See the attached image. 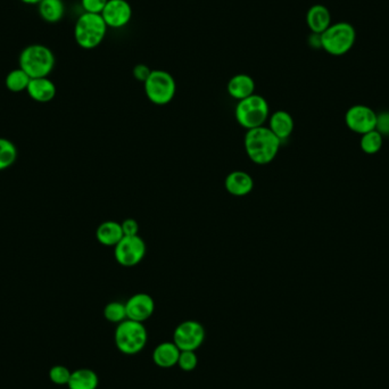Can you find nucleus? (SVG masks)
Listing matches in <instances>:
<instances>
[{
    "mask_svg": "<svg viewBox=\"0 0 389 389\" xmlns=\"http://www.w3.org/2000/svg\"><path fill=\"white\" fill-rule=\"evenodd\" d=\"M181 350L173 341H164L153 350V361L159 368L170 369L178 365Z\"/></svg>",
    "mask_w": 389,
    "mask_h": 389,
    "instance_id": "obj_17",
    "label": "nucleus"
},
{
    "mask_svg": "<svg viewBox=\"0 0 389 389\" xmlns=\"http://www.w3.org/2000/svg\"><path fill=\"white\" fill-rule=\"evenodd\" d=\"M270 114L269 103L258 93L239 100L235 110L237 123L247 131L265 126Z\"/></svg>",
    "mask_w": 389,
    "mask_h": 389,
    "instance_id": "obj_4",
    "label": "nucleus"
},
{
    "mask_svg": "<svg viewBox=\"0 0 389 389\" xmlns=\"http://www.w3.org/2000/svg\"><path fill=\"white\" fill-rule=\"evenodd\" d=\"M100 15L107 27L122 29L131 21L132 7L128 0H108Z\"/></svg>",
    "mask_w": 389,
    "mask_h": 389,
    "instance_id": "obj_10",
    "label": "nucleus"
},
{
    "mask_svg": "<svg viewBox=\"0 0 389 389\" xmlns=\"http://www.w3.org/2000/svg\"><path fill=\"white\" fill-rule=\"evenodd\" d=\"M107 29L100 14L84 13L75 23V41L79 47L86 51L97 48L105 39Z\"/></svg>",
    "mask_w": 389,
    "mask_h": 389,
    "instance_id": "obj_3",
    "label": "nucleus"
},
{
    "mask_svg": "<svg viewBox=\"0 0 389 389\" xmlns=\"http://www.w3.org/2000/svg\"><path fill=\"white\" fill-rule=\"evenodd\" d=\"M30 81V77L21 67H18V69L12 70L7 74L6 79H5V86L12 93H22L27 89Z\"/></svg>",
    "mask_w": 389,
    "mask_h": 389,
    "instance_id": "obj_22",
    "label": "nucleus"
},
{
    "mask_svg": "<svg viewBox=\"0 0 389 389\" xmlns=\"http://www.w3.org/2000/svg\"><path fill=\"white\" fill-rule=\"evenodd\" d=\"M268 128L280 139V141L286 140L291 137L295 128L293 117L286 111H277L270 114L268 120Z\"/></svg>",
    "mask_w": 389,
    "mask_h": 389,
    "instance_id": "obj_16",
    "label": "nucleus"
},
{
    "mask_svg": "<svg viewBox=\"0 0 389 389\" xmlns=\"http://www.w3.org/2000/svg\"><path fill=\"white\" fill-rule=\"evenodd\" d=\"M376 130H377L381 136H389V112H383L381 115H377Z\"/></svg>",
    "mask_w": 389,
    "mask_h": 389,
    "instance_id": "obj_31",
    "label": "nucleus"
},
{
    "mask_svg": "<svg viewBox=\"0 0 389 389\" xmlns=\"http://www.w3.org/2000/svg\"><path fill=\"white\" fill-rule=\"evenodd\" d=\"M56 86L48 78L31 79L27 93L38 103H49L56 96Z\"/></svg>",
    "mask_w": 389,
    "mask_h": 389,
    "instance_id": "obj_18",
    "label": "nucleus"
},
{
    "mask_svg": "<svg viewBox=\"0 0 389 389\" xmlns=\"http://www.w3.org/2000/svg\"><path fill=\"white\" fill-rule=\"evenodd\" d=\"M198 357L194 350H181L179 360H178V367L183 371L190 372L197 368Z\"/></svg>",
    "mask_w": 389,
    "mask_h": 389,
    "instance_id": "obj_27",
    "label": "nucleus"
},
{
    "mask_svg": "<svg viewBox=\"0 0 389 389\" xmlns=\"http://www.w3.org/2000/svg\"><path fill=\"white\" fill-rule=\"evenodd\" d=\"M152 71H153V70L150 69V66L146 65V64H137V65L133 67V70H132V74H133V78H135L137 81L145 84L148 77H150V73H152Z\"/></svg>",
    "mask_w": 389,
    "mask_h": 389,
    "instance_id": "obj_30",
    "label": "nucleus"
},
{
    "mask_svg": "<svg viewBox=\"0 0 389 389\" xmlns=\"http://www.w3.org/2000/svg\"><path fill=\"white\" fill-rule=\"evenodd\" d=\"M145 93L154 105L170 104L177 93V82L173 75L164 70H153L144 84Z\"/></svg>",
    "mask_w": 389,
    "mask_h": 389,
    "instance_id": "obj_7",
    "label": "nucleus"
},
{
    "mask_svg": "<svg viewBox=\"0 0 389 389\" xmlns=\"http://www.w3.org/2000/svg\"><path fill=\"white\" fill-rule=\"evenodd\" d=\"M225 190L235 197H245L254 189V179L245 171H232L225 180Z\"/></svg>",
    "mask_w": 389,
    "mask_h": 389,
    "instance_id": "obj_13",
    "label": "nucleus"
},
{
    "mask_svg": "<svg viewBox=\"0 0 389 389\" xmlns=\"http://www.w3.org/2000/svg\"><path fill=\"white\" fill-rule=\"evenodd\" d=\"M345 120L352 131L364 135L367 132L376 130L377 114L368 106L355 105L348 110Z\"/></svg>",
    "mask_w": 389,
    "mask_h": 389,
    "instance_id": "obj_11",
    "label": "nucleus"
},
{
    "mask_svg": "<svg viewBox=\"0 0 389 389\" xmlns=\"http://www.w3.org/2000/svg\"><path fill=\"white\" fill-rule=\"evenodd\" d=\"M381 146H383V136L377 130H372V131L367 132V133L362 135L361 148H362L364 153H378L381 150Z\"/></svg>",
    "mask_w": 389,
    "mask_h": 389,
    "instance_id": "obj_25",
    "label": "nucleus"
},
{
    "mask_svg": "<svg viewBox=\"0 0 389 389\" xmlns=\"http://www.w3.org/2000/svg\"><path fill=\"white\" fill-rule=\"evenodd\" d=\"M121 225H122V230L124 236H139L140 225H139L137 220L128 218V219L123 220V221L121 222Z\"/></svg>",
    "mask_w": 389,
    "mask_h": 389,
    "instance_id": "obj_29",
    "label": "nucleus"
},
{
    "mask_svg": "<svg viewBox=\"0 0 389 389\" xmlns=\"http://www.w3.org/2000/svg\"><path fill=\"white\" fill-rule=\"evenodd\" d=\"M72 371L67 367L62 364L51 367L48 372L49 381L57 386H67Z\"/></svg>",
    "mask_w": 389,
    "mask_h": 389,
    "instance_id": "obj_26",
    "label": "nucleus"
},
{
    "mask_svg": "<svg viewBox=\"0 0 389 389\" xmlns=\"http://www.w3.org/2000/svg\"><path fill=\"white\" fill-rule=\"evenodd\" d=\"M206 338V330L201 322L186 320L174 329L173 343L180 350H196L201 348Z\"/></svg>",
    "mask_w": 389,
    "mask_h": 389,
    "instance_id": "obj_9",
    "label": "nucleus"
},
{
    "mask_svg": "<svg viewBox=\"0 0 389 389\" xmlns=\"http://www.w3.org/2000/svg\"><path fill=\"white\" fill-rule=\"evenodd\" d=\"M108 0H81V6L84 13L102 14Z\"/></svg>",
    "mask_w": 389,
    "mask_h": 389,
    "instance_id": "obj_28",
    "label": "nucleus"
},
{
    "mask_svg": "<svg viewBox=\"0 0 389 389\" xmlns=\"http://www.w3.org/2000/svg\"><path fill=\"white\" fill-rule=\"evenodd\" d=\"M124 234L120 222L105 221L97 228L96 238L98 243L107 247H115L122 240Z\"/></svg>",
    "mask_w": 389,
    "mask_h": 389,
    "instance_id": "obj_19",
    "label": "nucleus"
},
{
    "mask_svg": "<svg viewBox=\"0 0 389 389\" xmlns=\"http://www.w3.org/2000/svg\"><path fill=\"white\" fill-rule=\"evenodd\" d=\"M306 25L311 33L322 34L330 25H333L331 13L324 5L321 4L313 5L306 13Z\"/></svg>",
    "mask_w": 389,
    "mask_h": 389,
    "instance_id": "obj_14",
    "label": "nucleus"
},
{
    "mask_svg": "<svg viewBox=\"0 0 389 389\" xmlns=\"http://www.w3.org/2000/svg\"><path fill=\"white\" fill-rule=\"evenodd\" d=\"M21 1L27 5H38L41 0H21Z\"/></svg>",
    "mask_w": 389,
    "mask_h": 389,
    "instance_id": "obj_32",
    "label": "nucleus"
},
{
    "mask_svg": "<svg viewBox=\"0 0 389 389\" xmlns=\"http://www.w3.org/2000/svg\"><path fill=\"white\" fill-rule=\"evenodd\" d=\"M147 247L140 236H124L114 247V258L124 268H133L144 260Z\"/></svg>",
    "mask_w": 389,
    "mask_h": 389,
    "instance_id": "obj_8",
    "label": "nucleus"
},
{
    "mask_svg": "<svg viewBox=\"0 0 389 389\" xmlns=\"http://www.w3.org/2000/svg\"><path fill=\"white\" fill-rule=\"evenodd\" d=\"M282 141L267 126L246 132L244 138L245 152L251 162L267 165L277 159Z\"/></svg>",
    "mask_w": 389,
    "mask_h": 389,
    "instance_id": "obj_1",
    "label": "nucleus"
},
{
    "mask_svg": "<svg viewBox=\"0 0 389 389\" xmlns=\"http://www.w3.org/2000/svg\"><path fill=\"white\" fill-rule=\"evenodd\" d=\"M227 91L231 98L243 100L255 93V81L251 75L239 73L232 77L227 84Z\"/></svg>",
    "mask_w": 389,
    "mask_h": 389,
    "instance_id": "obj_15",
    "label": "nucleus"
},
{
    "mask_svg": "<svg viewBox=\"0 0 389 389\" xmlns=\"http://www.w3.org/2000/svg\"><path fill=\"white\" fill-rule=\"evenodd\" d=\"M128 319L143 322L150 320L155 312V301L150 294L138 293L132 295L126 302Z\"/></svg>",
    "mask_w": 389,
    "mask_h": 389,
    "instance_id": "obj_12",
    "label": "nucleus"
},
{
    "mask_svg": "<svg viewBox=\"0 0 389 389\" xmlns=\"http://www.w3.org/2000/svg\"><path fill=\"white\" fill-rule=\"evenodd\" d=\"M40 18L48 23H57L65 15L63 0H41L38 4Z\"/></svg>",
    "mask_w": 389,
    "mask_h": 389,
    "instance_id": "obj_21",
    "label": "nucleus"
},
{
    "mask_svg": "<svg viewBox=\"0 0 389 389\" xmlns=\"http://www.w3.org/2000/svg\"><path fill=\"white\" fill-rule=\"evenodd\" d=\"M114 341L117 350L126 355H136L146 348L148 333L146 327L138 321L126 320L117 324L114 333Z\"/></svg>",
    "mask_w": 389,
    "mask_h": 389,
    "instance_id": "obj_5",
    "label": "nucleus"
},
{
    "mask_svg": "<svg viewBox=\"0 0 389 389\" xmlns=\"http://www.w3.org/2000/svg\"><path fill=\"white\" fill-rule=\"evenodd\" d=\"M321 36V48L331 56H344L357 41V30L348 22L333 23Z\"/></svg>",
    "mask_w": 389,
    "mask_h": 389,
    "instance_id": "obj_6",
    "label": "nucleus"
},
{
    "mask_svg": "<svg viewBox=\"0 0 389 389\" xmlns=\"http://www.w3.org/2000/svg\"><path fill=\"white\" fill-rule=\"evenodd\" d=\"M104 317L111 324H119L128 319L126 303L113 301L104 308Z\"/></svg>",
    "mask_w": 389,
    "mask_h": 389,
    "instance_id": "obj_24",
    "label": "nucleus"
},
{
    "mask_svg": "<svg viewBox=\"0 0 389 389\" xmlns=\"http://www.w3.org/2000/svg\"><path fill=\"white\" fill-rule=\"evenodd\" d=\"M18 159V148L8 139L0 138V171L11 168Z\"/></svg>",
    "mask_w": 389,
    "mask_h": 389,
    "instance_id": "obj_23",
    "label": "nucleus"
},
{
    "mask_svg": "<svg viewBox=\"0 0 389 389\" xmlns=\"http://www.w3.org/2000/svg\"><path fill=\"white\" fill-rule=\"evenodd\" d=\"M99 386V377L91 369H77L71 374L67 388L69 389H97Z\"/></svg>",
    "mask_w": 389,
    "mask_h": 389,
    "instance_id": "obj_20",
    "label": "nucleus"
},
{
    "mask_svg": "<svg viewBox=\"0 0 389 389\" xmlns=\"http://www.w3.org/2000/svg\"><path fill=\"white\" fill-rule=\"evenodd\" d=\"M18 63L31 79L48 78L54 70L56 58L47 46L33 44L21 51Z\"/></svg>",
    "mask_w": 389,
    "mask_h": 389,
    "instance_id": "obj_2",
    "label": "nucleus"
}]
</instances>
